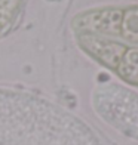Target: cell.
<instances>
[{
  "label": "cell",
  "mask_w": 138,
  "mask_h": 145,
  "mask_svg": "<svg viewBox=\"0 0 138 145\" xmlns=\"http://www.w3.org/2000/svg\"><path fill=\"white\" fill-rule=\"evenodd\" d=\"M122 16H123V9L119 8L89 10L74 18L73 27L82 31V34L120 36Z\"/></svg>",
  "instance_id": "obj_1"
},
{
  "label": "cell",
  "mask_w": 138,
  "mask_h": 145,
  "mask_svg": "<svg viewBox=\"0 0 138 145\" xmlns=\"http://www.w3.org/2000/svg\"><path fill=\"white\" fill-rule=\"evenodd\" d=\"M79 43L89 55L98 59L107 68L114 71L117 65L120 64L123 54L128 49L123 43L113 42L104 37H98L95 34H80L79 36Z\"/></svg>",
  "instance_id": "obj_2"
},
{
  "label": "cell",
  "mask_w": 138,
  "mask_h": 145,
  "mask_svg": "<svg viewBox=\"0 0 138 145\" xmlns=\"http://www.w3.org/2000/svg\"><path fill=\"white\" fill-rule=\"evenodd\" d=\"M116 72L129 84H138V48H128Z\"/></svg>",
  "instance_id": "obj_3"
},
{
  "label": "cell",
  "mask_w": 138,
  "mask_h": 145,
  "mask_svg": "<svg viewBox=\"0 0 138 145\" xmlns=\"http://www.w3.org/2000/svg\"><path fill=\"white\" fill-rule=\"evenodd\" d=\"M120 36L128 42L138 43V6L123 9Z\"/></svg>",
  "instance_id": "obj_4"
},
{
  "label": "cell",
  "mask_w": 138,
  "mask_h": 145,
  "mask_svg": "<svg viewBox=\"0 0 138 145\" xmlns=\"http://www.w3.org/2000/svg\"><path fill=\"white\" fill-rule=\"evenodd\" d=\"M2 28H3V24H2V22H0V31H2Z\"/></svg>",
  "instance_id": "obj_5"
}]
</instances>
